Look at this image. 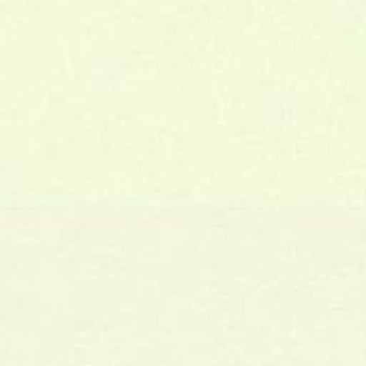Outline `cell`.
<instances>
[{
    "mask_svg": "<svg viewBox=\"0 0 366 366\" xmlns=\"http://www.w3.org/2000/svg\"><path fill=\"white\" fill-rule=\"evenodd\" d=\"M366 0H328V13L335 19H341L345 24H352L354 19H360L365 15Z\"/></svg>",
    "mask_w": 366,
    "mask_h": 366,
    "instance_id": "1",
    "label": "cell"
}]
</instances>
